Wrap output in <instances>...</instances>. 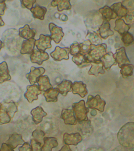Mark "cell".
I'll return each mask as SVG.
<instances>
[{
    "instance_id": "6da1fadb",
    "label": "cell",
    "mask_w": 134,
    "mask_h": 151,
    "mask_svg": "<svg viewBox=\"0 0 134 151\" xmlns=\"http://www.w3.org/2000/svg\"><path fill=\"white\" fill-rule=\"evenodd\" d=\"M117 137L123 147H134V122H129L123 125L118 132Z\"/></svg>"
},
{
    "instance_id": "7a4b0ae2",
    "label": "cell",
    "mask_w": 134,
    "mask_h": 151,
    "mask_svg": "<svg viewBox=\"0 0 134 151\" xmlns=\"http://www.w3.org/2000/svg\"><path fill=\"white\" fill-rule=\"evenodd\" d=\"M104 20L100 13L97 10L90 11L85 17V23L89 30L98 29Z\"/></svg>"
},
{
    "instance_id": "3957f363",
    "label": "cell",
    "mask_w": 134,
    "mask_h": 151,
    "mask_svg": "<svg viewBox=\"0 0 134 151\" xmlns=\"http://www.w3.org/2000/svg\"><path fill=\"white\" fill-rule=\"evenodd\" d=\"M106 49L107 45L105 44L97 45L91 44L90 52L85 55V59L90 64L91 63L101 60L106 54Z\"/></svg>"
},
{
    "instance_id": "277c9868",
    "label": "cell",
    "mask_w": 134,
    "mask_h": 151,
    "mask_svg": "<svg viewBox=\"0 0 134 151\" xmlns=\"http://www.w3.org/2000/svg\"><path fill=\"white\" fill-rule=\"evenodd\" d=\"M72 110L75 113V119L79 124L89 120L87 113L89 112V109L85 105L84 100H82L79 102L72 104Z\"/></svg>"
},
{
    "instance_id": "5b68a950",
    "label": "cell",
    "mask_w": 134,
    "mask_h": 151,
    "mask_svg": "<svg viewBox=\"0 0 134 151\" xmlns=\"http://www.w3.org/2000/svg\"><path fill=\"white\" fill-rule=\"evenodd\" d=\"M106 104V102L102 99L99 94H97L95 97L92 95H89L87 97L86 106L89 109L97 110L101 112L104 111V108Z\"/></svg>"
},
{
    "instance_id": "8992f818",
    "label": "cell",
    "mask_w": 134,
    "mask_h": 151,
    "mask_svg": "<svg viewBox=\"0 0 134 151\" xmlns=\"http://www.w3.org/2000/svg\"><path fill=\"white\" fill-rule=\"evenodd\" d=\"M114 57L115 59L116 64H118V66L120 68L125 65L130 64V61L127 57L124 47H120V48L116 50L115 54H114Z\"/></svg>"
},
{
    "instance_id": "52a82bcc",
    "label": "cell",
    "mask_w": 134,
    "mask_h": 151,
    "mask_svg": "<svg viewBox=\"0 0 134 151\" xmlns=\"http://www.w3.org/2000/svg\"><path fill=\"white\" fill-rule=\"evenodd\" d=\"M70 53V48H61L59 46H57L54 52L50 53V56L55 61H61L62 59L68 60L69 58V54Z\"/></svg>"
},
{
    "instance_id": "ba28073f",
    "label": "cell",
    "mask_w": 134,
    "mask_h": 151,
    "mask_svg": "<svg viewBox=\"0 0 134 151\" xmlns=\"http://www.w3.org/2000/svg\"><path fill=\"white\" fill-rule=\"evenodd\" d=\"M52 38L50 36L48 35L40 34L39 38L36 40L35 46L39 50L45 52L47 48H50L52 47Z\"/></svg>"
},
{
    "instance_id": "9c48e42d",
    "label": "cell",
    "mask_w": 134,
    "mask_h": 151,
    "mask_svg": "<svg viewBox=\"0 0 134 151\" xmlns=\"http://www.w3.org/2000/svg\"><path fill=\"white\" fill-rule=\"evenodd\" d=\"M49 58V56L47 52H42L34 49L31 54L30 59L32 63L37 64L40 65L44 61H46Z\"/></svg>"
},
{
    "instance_id": "30bf717a",
    "label": "cell",
    "mask_w": 134,
    "mask_h": 151,
    "mask_svg": "<svg viewBox=\"0 0 134 151\" xmlns=\"http://www.w3.org/2000/svg\"><path fill=\"white\" fill-rule=\"evenodd\" d=\"M49 28L50 32V37L55 43L59 44L64 36L62 28L61 27L57 26L54 24L50 23L49 24Z\"/></svg>"
},
{
    "instance_id": "8fae6325",
    "label": "cell",
    "mask_w": 134,
    "mask_h": 151,
    "mask_svg": "<svg viewBox=\"0 0 134 151\" xmlns=\"http://www.w3.org/2000/svg\"><path fill=\"white\" fill-rule=\"evenodd\" d=\"M42 93L37 85H31L27 87V91L24 93V97L29 103L38 99V96Z\"/></svg>"
},
{
    "instance_id": "7c38bea8",
    "label": "cell",
    "mask_w": 134,
    "mask_h": 151,
    "mask_svg": "<svg viewBox=\"0 0 134 151\" xmlns=\"http://www.w3.org/2000/svg\"><path fill=\"white\" fill-rule=\"evenodd\" d=\"M45 73V69L43 67L36 68L35 67H32L31 71L26 74V77L29 81L31 85H35L37 83L38 78L42 76Z\"/></svg>"
},
{
    "instance_id": "4fadbf2b",
    "label": "cell",
    "mask_w": 134,
    "mask_h": 151,
    "mask_svg": "<svg viewBox=\"0 0 134 151\" xmlns=\"http://www.w3.org/2000/svg\"><path fill=\"white\" fill-rule=\"evenodd\" d=\"M61 118L64 121L66 125H76L77 121L75 119L72 109H64L61 112Z\"/></svg>"
},
{
    "instance_id": "5bb4252c",
    "label": "cell",
    "mask_w": 134,
    "mask_h": 151,
    "mask_svg": "<svg viewBox=\"0 0 134 151\" xmlns=\"http://www.w3.org/2000/svg\"><path fill=\"white\" fill-rule=\"evenodd\" d=\"M82 141V137L79 133L68 134L65 133L64 134V142L68 145H77Z\"/></svg>"
},
{
    "instance_id": "9a60e30c",
    "label": "cell",
    "mask_w": 134,
    "mask_h": 151,
    "mask_svg": "<svg viewBox=\"0 0 134 151\" xmlns=\"http://www.w3.org/2000/svg\"><path fill=\"white\" fill-rule=\"evenodd\" d=\"M72 91L73 94H79L81 98H85L88 93L87 85L82 81L74 82L72 86Z\"/></svg>"
},
{
    "instance_id": "2e32d148",
    "label": "cell",
    "mask_w": 134,
    "mask_h": 151,
    "mask_svg": "<svg viewBox=\"0 0 134 151\" xmlns=\"http://www.w3.org/2000/svg\"><path fill=\"white\" fill-rule=\"evenodd\" d=\"M19 34L20 37L29 40L34 38L36 34V31L35 29H31L29 25L26 24L23 27L19 29Z\"/></svg>"
},
{
    "instance_id": "e0dca14e",
    "label": "cell",
    "mask_w": 134,
    "mask_h": 151,
    "mask_svg": "<svg viewBox=\"0 0 134 151\" xmlns=\"http://www.w3.org/2000/svg\"><path fill=\"white\" fill-rule=\"evenodd\" d=\"M91 67L88 72V74L89 75H94L97 77L99 75V73L103 75L105 73V71L104 70V65L102 60L91 63Z\"/></svg>"
},
{
    "instance_id": "ac0fdd59",
    "label": "cell",
    "mask_w": 134,
    "mask_h": 151,
    "mask_svg": "<svg viewBox=\"0 0 134 151\" xmlns=\"http://www.w3.org/2000/svg\"><path fill=\"white\" fill-rule=\"evenodd\" d=\"M5 143L12 147V149H15L19 145H23L25 142L23 139L21 134L15 132L10 136L9 139Z\"/></svg>"
},
{
    "instance_id": "d6986e66",
    "label": "cell",
    "mask_w": 134,
    "mask_h": 151,
    "mask_svg": "<svg viewBox=\"0 0 134 151\" xmlns=\"http://www.w3.org/2000/svg\"><path fill=\"white\" fill-rule=\"evenodd\" d=\"M31 113L32 115L33 121L36 124H38L42 122L43 118L47 115V113L40 106L33 109Z\"/></svg>"
},
{
    "instance_id": "ffe728a7",
    "label": "cell",
    "mask_w": 134,
    "mask_h": 151,
    "mask_svg": "<svg viewBox=\"0 0 134 151\" xmlns=\"http://www.w3.org/2000/svg\"><path fill=\"white\" fill-rule=\"evenodd\" d=\"M35 41V38L23 40L21 44L20 53L22 55H31L34 50Z\"/></svg>"
},
{
    "instance_id": "44dd1931",
    "label": "cell",
    "mask_w": 134,
    "mask_h": 151,
    "mask_svg": "<svg viewBox=\"0 0 134 151\" xmlns=\"http://www.w3.org/2000/svg\"><path fill=\"white\" fill-rule=\"evenodd\" d=\"M99 35L101 37L106 40L109 36L114 34L113 31L111 29V25L108 22L104 21L101 26L100 27L99 30Z\"/></svg>"
},
{
    "instance_id": "7402d4cb",
    "label": "cell",
    "mask_w": 134,
    "mask_h": 151,
    "mask_svg": "<svg viewBox=\"0 0 134 151\" xmlns=\"http://www.w3.org/2000/svg\"><path fill=\"white\" fill-rule=\"evenodd\" d=\"M99 12L101 14L104 20L108 22L111 19H115L118 17L117 15L113 11L111 7H109L107 5L100 9Z\"/></svg>"
},
{
    "instance_id": "603a6c76",
    "label": "cell",
    "mask_w": 134,
    "mask_h": 151,
    "mask_svg": "<svg viewBox=\"0 0 134 151\" xmlns=\"http://www.w3.org/2000/svg\"><path fill=\"white\" fill-rule=\"evenodd\" d=\"M58 145V142L56 137H46L44 139L42 151H52V149L56 147Z\"/></svg>"
},
{
    "instance_id": "cb8c5ba5",
    "label": "cell",
    "mask_w": 134,
    "mask_h": 151,
    "mask_svg": "<svg viewBox=\"0 0 134 151\" xmlns=\"http://www.w3.org/2000/svg\"><path fill=\"white\" fill-rule=\"evenodd\" d=\"M115 24V26L114 27V29L118 32L121 35L128 32L129 29L130 28V24L126 23L122 19H117Z\"/></svg>"
},
{
    "instance_id": "d4e9b609",
    "label": "cell",
    "mask_w": 134,
    "mask_h": 151,
    "mask_svg": "<svg viewBox=\"0 0 134 151\" xmlns=\"http://www.w3.org/2000/svg\"><path fill=\"white\" fill-rule=\"evenodd\" d=\"M38 86L42 92H45L52 87L48 76H42L37 80Z\"/></svg>"
},
{
    "instance_id": "484cf974",
    "label": "cell",
    "mask_w": 134,
    "mask_h": 151,
    "mask_svg": "<svg viewBox=\"0 0 134 151\" xmlns=\"http://www.w3.org/2000/svg\"><path fill=\"white\" fill-rule=\"evenodd\" d=\"M11 79L9 71L6 61H3L0 64V83Z\"/></svg>"
},
{
    "instance_id": "4316f807",
    "label": "cell",
    "mask_w": 134,
    "mask_h": 151,
    "mask_svg": "<svg viewBox=\"0 0 134 151\" xmlns=\"http://www.w3.org/2000/svg\"><path fill=\"white\" fill-rule=\"evenodd\" d=\"M73 83L71 81L68 80H64L59 85H57L56 88L58 90L59 93L63 96H67L68 92L72 91V86Z\"/></svg>"
},
{
    "instance_id": "83f0119b",
    "label": "cell",
    "mask_w": 134,
    "mask_h": 151,
    "mask_svg": "<svg viewBox=\"0 0 134 151\" xmlns=\"http://www.w3.org/2000/svg\"><path fill=\"white\" fill-rule=\"evenodd\" d=\"M59 93L58 90L56 88H52L44 93V96L45 97L46 101L47 102H56L58 100V96Z\"/></svg>"
},
{
    "instance_id": "f1b7e54d",
    "label": "cell",
    "mask_w": 134,
    "mask_h": 151,
    "mask_svg": "<svg viewBox=\"0 0 134 151\" xmlns=\"http://www.w3.org/2000/svg\"><path fill=\"white\" fill-rule=\"evenodd\" d=\"M113 11L115 13L117 16L120 18H123L126 16L128 13L127 9L123 5L122 2H118L114 3L111 6Z\"/></svg>"
},
{
    "instance_id": "f546056e",
    "label": "cell",
    "mask_w": 134,
    "mask_h": 151,
    "mask_svg": "<svg viewBox=\"0 0 134 151\" xmlns=\"http://www.w3.org/2000/svg\"><path fill=\"white\" fill-rule=\"evenodd\" d=\"M33 13V16L35 19L43 20L45 19V15L47 12V9L45 7L40 6L39 5H36L35 7L31 9Z\"/></svg>"
},
{
    "instance_id": "4dcf8cb0",
    "label": "cell",
    "mask_w": 134,
    "mask_h": 151,
    "mask_svg": "<svg viewBox=\"0 0 134 151\" xmlns=\"http://www.w3.org/2000/svg\"><path fill=\"white\" fill-rule=\"evenodd\" d=\"M51 4L53 7L57 6L59 12H61L64 9L69 10L71 9V5L68 0H55L52 1Z\"/></svg>"
},
{
    "instance_id": "1f68e13d",
    "label": "cell",
    "mask_w": 134,
    "mask_h": 151,
    "mask_svg": "<svg viewBox=\"0 0 134 151\" xmlns=\"http://www.w3.org/2000/svg\"><path fill=\"white\" fill-rule=\"evenodd\" d=\"M103 59L104 68L106 70H109L111 69L112 66L116 65L115 59L114 57V54L112 52H110L106 53L105 56L103 57Z\"/></svg>"
},
{
    "instance_id": "d6a6232c",
    "label": "cell",
    "mask_w": 134,
    "mask_h": 151,
    "mask_svg": "<svg viewBox=\"0 0 134 151\" xmlns=\"http://www.w3.org/2000/svg\"><path fill=\"white\" fill-rule=\"evenodd\" d=\"M86 38L93 45H100L101 44V42H102L101 37L95 31L88 30Z\"/></svg>"
},
{
    "instance_id": "836d02e7",
    "label": "cell",
    "mask_w": 134,
    "mask_h": 151,
    "mask_svg": "<svg viewBox=\"0 0 134 151\" xmlns=\"http://www.w3.org/2000/svg\"><path fill=\"white\" fill-rule=\"evenodd\" d=\"M72 60L80 68H83L90 65V63L87 61L85 55L81 54L73 56Z\"/></svg>"
},
{
    "instance_id": "e575fe53",
    "label": "cell",
    "mask_w": 134,
    "mask_h": 151,
    "mask_svg": "<svg viewBox=\"0 0 134 151\" xmlns=\"http://www.w3.org/2000/svg\"><path fill=\"white\" fill-rule=\"evenodd\" d=\"M11 120V118L7 113L3 104H2L0 108V125L9 123Z\"/></svg>"
},
{
    "instance_id": "d590c367",
    "label": "cell",
    "mask_w": 134,
    "mask_h": 151,
    "mask_svg": "<svg viewBox=\"0 0 134 151\" xmlns=\"http://www.w3.org/2000/svg\"><path fill=\"white\" fill-rule=\"evenodd\" d=\"M3 105L11 119L14 118L15 114L18 111L17 106L16 103L14 101H10L3 104Z\"/></svg>"
},
{
    "instance_id": "8d00e7d4",
    "label": "cell",
    "mask_w": 134,
    "mask_h": 151,
    "mask_svg": "<svg viewBox=\"0 0 134 151\" xmlns=\"http://www.w3.org/2000/svg\"><path fill=\"white\" fill-rule=\"evenodd\" d=\"M134 66L133 64H127L123 66L120 70V73L123 78H126L133 75Z\"/></svg>"
},
{
    "instance_id": "74e56055",
    "label": "cell",
    "mask_w": 134,
    "mask_h": 151,
    "mask_svg": "<svg viewBox=\"0 0 134 151\" xmlns=\"http://www.w3.org/2000/svg\"><path fill=\"white\" fill-rule=\"evenodd\" d=\"M80 124H82V126L81 129L82 130H81V131L83 135H85L89 134L90 135L93 132V127L91 125V121L88 120L87 121L83 122Z\"/></svg>"
},
{
    "instance_id": "f35d334b",
    "label": "cell",
    "mask_w": 134,
    "mask_h": 151,
    "mask_svg": "<svg viewBox=\"0 0 134 151\" xmlns=\"http://www.w3.org/2000/svg\"><path fill=\"white\" fill-rule=\"evenodd\" d=\"M122 40L125 46H128L134 44V36L131 33L127 32L122 35Z\"/></svg>"
},
{
    "instance_id": "ab89813d",
    "label": "cell",
    "mask_w": 134,
    "mask_h": 151,
    "mask_svg": "<svg viewBox=\"0 0 134 151\" xmlns=\"http://www.w3.org/2000/svg\"><path fill=\"white\" fill-rule=\"evenodd\" d=\"M45 133L43 131L39 129H36L32 133V137L34 139L40 143H44V139L45 137Z\"/></svg>"
},
{
    "instance_id": "60d3db41",
    "label": "cell",
    "mask_w": 134,
    "mask_h": 151,
    "mask_svg": "<svg viewBox=\"0 0 134 151\" xmlns=\"http://www.w3.org/2000/svg\"><path fill=\"white\" fill-rule=\"evenodd\" d=\"M91 44H92L87 40H85L83 42L80 44L81 54L85 56L87 55L90 50Z\"/></svg>"
},
{
    "instance_id": "b9f144b4",
    "label": "cell",
    "mask_w": 134,
    "mask_h": 151,
    "mask_svg": "<svg viewBox=\"0 0 134 151\" xmlns=\"http://www.w3.org/2000/svg\"><path fill=\"white\" fill-rule=\"evenodd\" d=\"M70 54L72 56L81 54V48L79 43L77 42H73L70 47Z\"/></svg>"
},
{
    "instance_id": "7bdbcfd3",
    "label": "cell",
    "mask_w": 134,
    "mask_h": 151,
    "mask_svg": "<svg viewBox=\"0 0 134 151\" xmlns=\"http://www.w3.org/2000/svg\"><path fill=\"white\" fill-rule=\"evenodd\" d=\"M122 3L127 9L128 12L134 11V0H125L122 1Z\"/></svg>"
},
{
    "instance_id": "ee69618b",
    "label": "cell",
    "mask_w": 134,
    "mask_h": 151,
    "mask_svg": "<svg viewBox=\"0 0 134 151\" xmlns=\"http://www.w3.org/2000/svg\"><path fill=\"white\" fill-rule=\"evenodd\" d=\"M32 151H42V144L32 139L31 140Z\"/></svg>"
},
{
    "instance_id": "f6af8a7d",
    "label": "cell",
    "mask_w": 134,
    "mask_h": 151,
    "mask_svg": "<svg viewBox=\"0 0 134 151\" xmlns=\"http://www.w3.org/2000/svg\"><path fill=\"white\" fill-rule=\"evenodd\" d=\"M36 2V0H22L21 1V7L26 8L31 10L33 7L34 4Z\"/></svg>"
},
{
    "instance_id": "bcb514c9",
    "label": "cell",
    "mask_w": 134,
    "mask_h": 151,
    "mask_svg": "<svg viewBox=\"0 0 134 151\" xmlns=\"http://www.w3.org/2000/svg\"><path fill=\"white\" fill-rule=\"evenodd\" d=\"M125 20L128 23H134V11L128 13L125 17Z\"/></svg>"
},
{
    "instance_id": "7dc6e473",
    "label": "cell",
    "mask_w": 134,
    "mask_h": 151,
    "mask_svg": "<svg viewBox=\"0 0 134 151\" xmlns=\"http://www.w3.org/2000/svg\"><path fill=\"white\" fill-rule=\"evenodd\" d=\"M19 151H32V146L28 142H25L22 146L19 147Z\"/></svg>"
},
{
    "instance_id": "c3c4849f",
    "label": "cell",
    "mask_w": 134,
    "mask_h": 151,
    "mask_svg": "<svg viewBox=\"0 0 134 151\" xmlns=\"http://www.w3.org/2000/svg\"><path fill=\"white\" fill-rule=\"evenodd\" d=\"M6 9V5L4 1H0V15L4 14V11Z\"/></svg>"
},
{
    "instance_id": "681fc988",
    "label": "cell",
    "mask_w": 134,
    "mask_h": 151,
    "mask_svg": "<svg viewBox=\"0 0 134 151\" xmlns=\"http://www.w3.org/2000/svg\"><path fill=\"white\" fill-rule=\"evenodd\" d=\"M0 150L1 151H14V149H12V147H11L6 143H2Z\"/></svg>"
},
{
    "instance_id": "f907efd6",
    "label": "cell",
    "mask_w": 134,
    "mask_h": 151,
    "mask_svg": "<svg viewBox=\"0 0 134 151\" xmlns=\"http://www.w3.org/2000/svg\"><path fill=\"white\" fill-rule=\"evenodd\" d=\"M59 151H72V150L70 149L69 145L67 144H65L62 147L61 150H60Z\"/></svg>"
},
{
    "instance_id": "816d5d0a",
    "label": "cell",
    "mask_w": 134,
    "mask_h": 151,
    "mask_svg": "<svg viewBox=\"0 0 134 151\" xmlns=\"http://www.w3.org/2000/svg\"><path fill=\"white\" fill-rule=\"evenodd\" d=\"M91 116H96L97 114V112L95 109H92V111H91Z\"/></svg>"
},
{
    "instance_id": "f5cc1de1",
    "label": "cell",
    "mask_w": 134,
    "mask_h": 151,
    "mask_svg": "<svg viewBox=\"0 0 134 151\" xmlns=\"http://www.w3.org/2000/svg\"><path fill=\"white\" fill-rule=\"evenodd\" d=\"M4 22L3 21L2 17L0 16V27L4 26Z\"/></svg>"
},
{
    "instance_id": "db71d44e",
    "label": "cell",
    "mask_w": 134,
    "mask_h": 151,
    "mask_svg": "<svg viewBox=\"0 0 134 151\" xmlns=\"http://www.w3.org/2000/svg\"><path fill=\"white\" fill-rule=\"evenodd\" d=\"M4 46V43L0 40V50L2 48V47Z\"/></svg>"
},
{
    "instance_id": "11a10c76",
    "label": "cell",
    "mask_w": 134,
    "mask_h": 151,
    "mask_svg": "<svg viewBox=\"0 0 134 151\" xmlns=\"http://www.w3.org/2000/svg\"><path fill=\"white\" fill-rule=\"evenodd\" d=\"M1 104H2L0 102V108H1Z\"/></svg>"
},
{
    "instance_id": "9f6ffc18",
    "label": "cell",
    "mask_w": 134,
    "mask_h": 151,
    "mask_svg": "<svg viewBox=\"0 0 134 151\" xmlns=\"http://www.w3.org/2000/svg\"><path fill=\"white\" fill-rule=\"evenodd\" d=\"M0 151H1V150H0Z\"/></svg>"
}]
</instances>
